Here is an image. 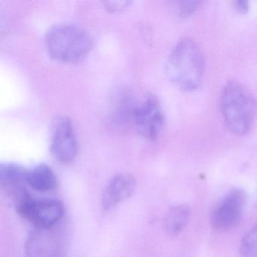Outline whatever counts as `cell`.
<instances>
[{
  "label": "cell",
  "instance_id": "6da1fadb",
  "mask_svg": "<svg viewBox=\"0 0 257 257\" xmlns=\"http://www.w3.org/2000/svg\"><path fill=\"white\" fill-rule=\"evenodd\" d=\"M205 68L202 51L195 42L183 39L173 48L166 64V73L173 85L184 91L198 89Z\"/></svg>",
  "mask_w": 257,
  "mask_h": 257
},
{
  "label": "cell",
  "instance_id": "7a4b0ae2",
  "mask_svg": "<svg viewBox=\"0 0 257 257\" xmlns=\"http://www.w3.org/2000/svg\"><path fill=\"white\" fill-rule=\"evenodd\" d=\"M44 46L52 59L61 63H75L89 54L93 40L84 28L72 24H60L47 31Z\"/></svg>",
  "mask_w": 257,
  "mask_h": 257
},
{
  "label": "cell",
  "instance_id": "3957f363",
  "mask_svg": "<svg viewBox=\"0 0 257 257\" xmlns=\"http://www.w3.org/2000/svg\"><path fill=\"white\" fill-rule=\"evenodd\" d=\"M222 118L234 135H246L252 128L256 116V101L247 88L238 82L225 85L220 97Z\"/></svg>",
  "mask_w": 257,
  "mask_h": 257
},
{
  "label": "cell",
  "instance_id": "277c9868",
  "mask_svg": "<svg viewBox=\"0 0 257 257\" xmlns=\"http://www.w3.org/2000/svg\"><path fill=\"white\" fill-rule=\"evenodd\" d=\"M19 215L41 229L56 225L64 214V206L56 199L36 200L30 194L16 204Z\"/></svg>",
  "mask_w": 257,
  "mask_h": 257
},
{
  "label": "cell",
  "instance_id": "5b68a950",
  "mask_svg": "<svg viewBox=\"0 0 257 257\" xmlns=\"http://www.w3.org/2000/svg\"><path fill=\"white\" fill-rule=\"evenodd\" d=\"M132 121L137 132L145 139L155 141L165 125V114L159 99L153 94L144 97L135 105Z\"/></svg>",
  "mask_w": 257,
  "mask_h": 257
},
{
  "label": "cell",
  "instance_id": "8992f818",
  "mask_svg": "<svg viewBox=\"0 0 257 257\" xmlns=\"http://www.w3.org/2000/svg\"><path fill=\"white\" fill-rule=\"evenodd\" d=\"M50 151L60 163L73 162L79 151L77 138L71 120L60 115L53 121L51 130Z\"/></svg>",
  "mask_w": 257,
  "mask_h": 257
},
{
  "label": "cell",
  "instance_id": "52a82bcc",
  "mask_svg": "<svg viewBox=\"0 0 257 257\" xmlns=\"http://www.w3.org/2000/svg\"><path fill=\"white\" fill-rule=\"evenodd\" d=\"M246 198L245 192L240 189H234L227 194L212 213L213 228L223 231L234 226L243 214Z\"/></svg>",
  "mask_w": 257,
  "mask_h": 257
},
{
  "label": "cell",
  "instance_id": "ba28073f",
  "mask_svg": "<svg viewBox=\"0 0 257 257\" xmlns=\"http://www.w3.org/2000/svg\"><path fill=\"white\" fill-rule=\"evenodd\" d=\"M136 189L135 177L127 173L114 176L105 187L102 195V207L111 210L132 197Z\"/></svg>",
  "mask_w": 257,
  "mask_h": 257
},
{
  "label": "cell",
  "instance_id": "9c48e42d",
  "mask_svg": "<svg viewBox=\"0 0 257 257\" xmlns=\"http://www.w3.org/2000/svg\"><path fill=\"white\" fill-rule=\"evenodd\" d=\"M28 171L16 163L7 162L0 165V186L13 197L16 203L28 194L26 189Z\"/></svg>",
  "mask_w": 257,
  "mask_h": 257
},
{
  "label": "cell",
  "instance_id": "30bf717a",
  "mask_svg": "<svg viewBox=\"0 0 257 257\" xmlns=\"http://www.w3.org/2000/svg\"><path fill=\"white\" fill-rule=\"evenodd\" d=\"M28 186L39 192H49L58 186V178L49 165L40 164L28 171Z\"/></svg>",
  "mask_w": 257,
  "mask_h": 257
},
{
  "label": "cell",
  "instance_id": "8fae6325",
  "mask_svg": "<svg viewBox=\"0 0 257 257\" xmlns=\"http://www.w3.org/2000/svg\"><path fill=\"white\" fill-rule=\"evenodd\" d=\"M190 216V209L186 204L174 206L167 212L164 227L168 234L177 236L186 228Z\"/></svg>",
  "mask_w": 257,
  "mask_h": 257
},
{
  "label": "cell",
  "instance_id": "7c38bea8",
  "mask_svg": "<svg viewBox=\"0 0 257 257\" xmlns=\"http://www.w3.org/2000/svg\"><path fill=\"white\" fill-rule=\"evenodd\" d=\"M240 249L243 257H257V226L243 237Z\"/></svg>",
  "mask_w": 257,
  "mask_h": 257
},
{
  "label": "cell",
  "instance_id": "4fadbf2b",
  "mask_svg": "<svg viewBox=\"0 0 257 257\" xmlns=\"http://www.w3.org/2000/svg\"><path fill=\"white\" fill-rule=\"evenodd\" d=\"M199 6V2L195 0L182 1L179 4L178 13L181 18H187L192 16Z\"/></svg>",
  "mask_w": 257,
  "mask_h": 257
},
{
  "label": "cell",
  "instance_id": "5bb4252c",
  "mask_svg": "<svg viewBox=\"0 0 257 257\" xmlns=\"http://www.w3.org/2000/svg\"><path fill=\"white\" fill-rule=\"evenodd\" d=\"M130 1H106L103 2L105 8L109 13H116L124 11L131 4Z\"/></svg>",
  "mask_w": 257,
  "mask_h": 257
},
{
  "label": "cell",
  "instance_id": "9a60e30c",
  "mask_svg": "<svg viewBox=\"0 0 257 257\" xmlns=\"http://www.w3.org/2000/svg\"><path fill=\"white\" fill-rule=\"evenodd\" d=\"M234 8L240 14L247 13L249 10V4L246 0H237L234 3Z\"/></svg>",
  "mask_w": 257,
  "mask_h": 257
},
{
  "label": "cell",
  "instance_id": "2e32d148",
  "mask_svg": "<svg viewBox=\"0 0 257 257\" xmlns=\"http://www.w3.org/2000/svg\"><path fill=\"white\" fill-rule=\"evenodd\" d=\"M256 206H257V201H256Z\"/></svg>",
  "mask_w": 257,
  "mask_h": 257
}]
</instances>
